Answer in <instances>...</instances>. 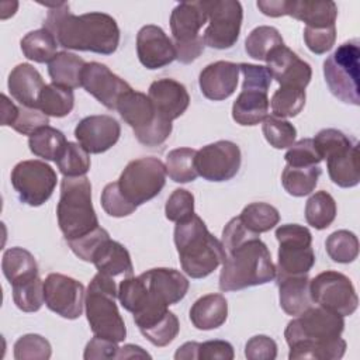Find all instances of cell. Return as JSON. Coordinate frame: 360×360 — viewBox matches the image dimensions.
I'll use <instances>...</instances> for the list:
<instances>
[{
	"mask_svg": "<svg viewBox=\"0 0 360 360\" xmlns=\"http://www.w3.org/2000/svg\"><path fill=\"white\" fill-rule=\"evenodd\" d=\"M148 97L158 114L170 122L183 115L190 104V96L184 84L169 77L152 82Z\"/></svg>",
	"mask_w": 360,
	"mask_h": 360,
	"instance_id": "24",
	"label": "cell"
},
{
	"mask_svg": "<svg viewBox=\"0 0 360 360\" xmlns=\"http://www.w3.org/2000/svg\"><path fill=\"white\" fill-rule=\"evenodd\" d=\"M345 329L342 315L323 307H309L288 322L284 338L290 346L288 359L338 360L346 352V342L340 338Z\"/></svg>",
	"mask_w": 360,
	"mask_h": 360,
	"instance_id": "2",
	"label": "cell"
},
{
	"mask_svg": "<svg viewBox=\"0 0 360 360\" xmlns=\"http://www.w3.org/2000/svg\"><path fill=\"white\" fill-rule=\"evenodd\" d=\"M276 238L278 240L276 278L308 274L315 264L309 229L298 224H285L276 229Z\"/></svg>",
	"mask_w": 360,
	"mask_h": 360,
	"instance_id": "12",
	"label": "cell"
},
{
	"mask_svg": "<svg viewBox=\"0 0 360 360\" xmlns=\"http://www.w3.org/2000/svg\"><path fill=\"white\" fill-rule=\"evenodd\" d=\"M304 41L307 48L316 53L322 55L332 49L336 41V25L325 28H304Z\"/></svg>",
	"mask_w": 360,
	"mask_h": 360,
	"instance_id": "53",
	"label": "cell"
},
{
	"mask_svg": "<svg viewBox=\"0 0 360 360\" xmlns=\"http://www.w3.org/2000/svg\"><path fill=\"white\" fill-rule=\"evenodd\" d=\"M238 80L239 65L228 60H217L201 70L198 84L205 98L221 101L235 93Z\"/></svg>",
	"mask_w": 360,
	"mask_h": 360,
	"instance_id": "25",
	"label": "cell"
},
{
	"mask_svg": "<svg viewBox=\"0 0 360 360\" xmlns=\"http://www.w3.org/2000/svg\"><path fill=\"white\" fill-rule=\"evenodd\" d=\"M253 238H259V233H255L252 231H249L243 222L240 221L239 217L232 218L224 228L222 231V246L225 249V252H229L235 248H238L239 245L245 243L249 239Z\"/></svg>",
	"mask_w": 360,
	"mask_h": 360,
	"instance_id": "55",
	"label": "cell"
},
{
	"mask_svg": "<svg viewBox=\"0 0 360 360\" xmlns=\"http://www.w3.org/2000/svg\"><path fill=\"white\" fill-rule=\"evenodd\" d=\"M285 15L305 22V27L309 28H325L335 25L338 17V6L330 0H287Z\"/></svg>",
	"mask_w": 360,
	"mask_h": 360,
	"instance_id": "28",
	"label": "cell"
},
{
	"mask_svg": "<svg viewBox=\"0 0 360 360\" xmlns=\"http://www.w3.org/2000/svg\"><path fill=\"white\" fill-rule=\"evenodd\" d=\"M284 159L291 167H307L319 165L322 158L315 148L312 138H304L290 146Z\"/></svg>",
	"mask_w": 360,
	"mask_h": 360,
	"instance_id": "49",
	"label": "cell"
},
{
	"mask_svg": "<svg viewBox=\"0 0 360 360\" xmlns=\"http://www.w3.org/2000/svg\"><path fill=\"white\" fill-rule=\"evenodd\" d=\"M49 124V117L38 108H28L24 105L18 107V115L11 128L22 135H32L39 128Z\"/></svg>",
	"mask_w": 360,
	"mask_h": 360,
	"instance_id": "54",
	"label": "cell"
},
{
	"mask_svg": "<svg viewBox=\"0 0 360 360\" xmlns=\"http://www.w3.org/2000/svg\"><path fill=\"white\" fill-rule=\"evenodd\" d=\"M101 207L110 215L115 218H122L131 215L138 207L129 204L118 190L117 181L108 183L101 193Z\"/></svg>",
	"mask_w": 360,
	"mask_h": 360,
	"instance_id": "51",
	"label": "cell"
},
{
	"mask_svg": "<svg viewBox=\"0 0 360 360\" xmlns=\"http://www.w3.org/2000/svg\"><path fill=\"white\" fill-rule=\"evenodd\" d=\"M336 212L338 207L335 198L323 190L312 194L305 204V219L308 225L318 231L330 226L336 218Z\"/></svg>",
	"mask_w": 360,
	"mask_h": 360,
	"instance_id": "38",
	"label": "cell"
},
{
	"mask_svg": "<svg viewBox=\"0 0 360 360\" xmlns=\"http://www.w3.org/2000/svg\"><path fill=\"white\" fill-rule=\"evenodd\" d=\"M240 163V149L231 141H217L205 145L195 155L197 173L208 181L231 180L239 172Z\"/></svg>",
	"mask_w": 360,
	"mask_h": 360,
	"instance_id": "16",
	"label": "cell"
},
{
	"mask_svg": "<svg viewBox=\"0 0 360 360\" xmlns=\"http://www.w3.org/2000/svg\"><path fill=\"white\" fill-rule=\"evenodd\" d=\"M73 90L58 86L55 83L45 84L38 98V110H41L48 117H66L73 110Z\"/></svg>",
	"mask_w": 360,
	"mask_h": 360,
	"instance_id": "36",
	"label": "cell"
},
{
	"mask_svg": "<svg viewBox=\"0 0 360 360\" xmlns=\"http://www.w3.org/2000/svg\"><path fill=\"white\" fill-rule=\"evenodd\" d=\"M325 249L328 256L336 263H352L359 256V239L346 229L332 232L325 240Z\"/></svg>",
	"mask_w": 360,
	"mask_h": 360,
	"instance_id": "42",
	"label": "cell"
},
{
	"mask_svg": "<svg viewBox=\"0 0 360 360\" xmlns=\"http://www.w3.org/2000/svg\"><path fill=\"white\" fill-rule=\"evenodd\" d=\"M18 115V107L6 96L1 94V125L11 127Z\"/></svg>",
	"mask_w": 360,
	"mask_h": 360,
	"instance_id": "61",
	"label": "cell"
},
{
	"mask_svg": "<svg viewBox=\"0 0 360 360\" xmlns=\"http://www.w3.org/2000/svg\"><path fill=\"white\" fill-rule=\"evenodd\" d=\"M136 53L139 62L150 70L165 68L176 59L173 39L153 24L143 25L136 35Z\"/></svg>",
	"mask_w": 360,
	"mask_h": 360,
	"instance_id": "23",
	"label": "cell"
},
{
	"mask_svg": "<svg viewBox=\"0 0 360 360\" xmlns=\"http://www.w3.org/2000/svg\"><path fill=\"white\" fill-rule=\"evenodd\" d=\"M45 305L65 319H77L84 307V285L60 273H51L44 280Z\"/></svg>",
	"mask_w": 360,
	"mask_h": 360,
	"instance_id": "17",
	"label": "cell"
},
{
	"mask_svg": "<svg viewBox=\"0 0 360 360\" xmlns=\"http://www.w3.org/2000/svg\"><path fill=\"white\" fill-rule=\"evenodd\" d=\"M263 135L270 146L276 149L290 148L297 138L295 127L284 118H278L274 115H267L262 125Z\"/></svg>",
	"mask_w": 360,
	"mask_h": 360,
	"instance_id": "45",
	"label": "cell"
},
{
	"mask_svg": "<svg viewBox=\"0 0 360 360\" xmlns=\"http://www.w3.org/2000/svg\"><path fill=\"white\" fill-rule=\"evenodd\" d=\"M267 69L280 87H297L305 90L312 77L309 63L302 60L288 46L276 48L266 59Z\"/></svg>",
	"mask_w": 360,
	"mask_h": 360,
	"instance_id": "22",
	"label": "cell"
},
{
	"mask_svg": "<svg viewBox=\"0 0 360 360\" xmlns=\"http://www.w3.org/2000/svg\"><path fill=\"white\" fill-rule=\"evenodd\" d=\"M117 111L145 146L162 145L172 134V122L162 118L150 98L141 91L129 90L124 94L117 104Z\"/></svg>",
	"mask_w": 360,
	"mask_h": 360,
	"instance_id": "8",
	"label": "cell"
},
{
	"mask_svg": "<svg viewBox=\"0 0 360 360\" xmlns=\"http://www.w3.org/2000/svg\"><path fill=\"white\" fill-rule=\"evenodd\" d=\"M194 212V195L184 188H176L166 201L165 215L172 222H180Z\"/></svg>",
	"mask_w": 360,
	"mask_h": 360,
	"instance_id": "50",
	"label": "cell"
},
{
	"mask_svg": "<svg viewBox=\"0 0 360 360\" xmlns=\"http://www.w3.org/2000/svg\"><path fill=\"white\" fill-rule=\"evenodd\" d=\"M91 263L98 273L115 277L134 276V266L128 249L111 238L105 239L94 252Z\"/></svg>",
	"mask_w": 360,
	"mask_h": 360,
	"instance_id": "27",
	"label": "cell"
},
{
	"mask_svg": "<svg viewBox=\"0 0 360 360\" xmlns=\"http://www.w3.org/2000/svg\"><path fill=\"white\" fill-rule=\"evenodd\" d=\"M56 165L63 177H79L89 172L90 156L82 145L68 141L62 155L56 160Z\"/></svg>",
	"mask_w": 360,
	"mask_h": 360,
	"instance_id": "44",
	"label": "cell"
},
{
	"mask_svg": "<svg viewBox=\"0 0 360 360\" xmlns=\"http://www.w3.org/2000/svg\"><path fill=\"white\" fill-rule=\"evenodd\" d=\"M49 8L44 28L51 31L58 44L66 49L111 55L120 45L117 21L100 11L75 15L68 3L46 4Z\"/></svg>",
	"mask_w": 360,
	"mask_h": 360,
	"instance_id": "1",
	"label": "cell"
},
{
	"mask_svg": "<svg viewBox=\"0 0 360 360\" xmlns=\"http://www.w3.org/2000/svg\"><path fill=\"white\" fill-rule=\"evenodd\" d=\"M68 141L62 131L53 127H42L28 138L30 150L45 160L56 162L62 155Z\"/></svg>",
	"mask_w": 360,
	"mask_h": 360,
	"instance_id": "35",
	"label": "cell"
},
{
	"mask_svg": "<svg viewBox=\"0 0 360 360\" xmlns=\"http://www.w3.org/2000/svg\"><path fill=\"white\" fill-rule=\"evenodd\" d=\"M239 72L243 75L242 87H252L269 91L271 84V73L266 66L252 65V63H239Z\"/></svg>",
	"mask_w": 360,
	"mask_h": 360,
	"instance_id": "57",
	"label": "cell"
},
{
	"mask_svg": "<svg viewBox=\"0 0 360 360\" xmlns=\"http://www.w3.org/2000/svg\"><path fill=\"white\" fill-rule=\"evenodd\" d=\"M8 91L21 105L38 108V98L45 86L41 73L30 63L17 65L8 75Z\"/></svg>",
	"mask_w": 360,
	"mask_h": 360,
	"instance_id": "26",
	"label": "cell"
},
{
	"mask_svg": "<svg viewBox=\"0 0 360 360\" xmlns=\"http://www.w3.org/2000/svg\"><path fill=\"white\" fill-rule=\"evenodd\" d=\"M174 245L181 269L191 278L210 276L226 257L222 242L208 231L197 214L176 222Z\"/></svg>",
	"mask_w": 360,
	"mask_h": 360,
	"instance_id": "3",
	"label": "cell"
},
{
	"mask_svg": "<svg viewBox=\"0 0 360 360\" xmlns=\"http://www.w3.org/2000/svg\"><path fill=\"white\" fill-rule=\"evenodd\" d=\"M309 292L315 304L342 316L354 314L359 305L350 278L335 270L322 271L309 280Z\"/></svg>",
	"mask_w": 360,
	"mask_h": 360,
	"instance_id": "15",
	"label": "cell"
},
{
	"mask_svg": "<svg viewBox=\"0 0 360 360\" xmlns=\"http://www.w3.org/2000/svg\"><path fill=\"white\" fill-rule=\"evenodd\" d=\"M134 357H148L150 359V354L146 353L141 346L136 345H125L120 347L117 353V359H134Z\"/></svg>",
	"mask_w": 360,
	"mask_h": 360,
	"instance_id": "63",
	"label": "cell"
},
{
	"mask_svg": "<svg viewBox=\"0 0 360 360\" xmlns=\"http://www.w3.org/2000/svg\"><path fill=\"white\" fill-rule=\"evenodd\" d=\"M118 300L127 311L132 314L141 311L148 304V290L142 277L122 278L118 285Z\"/></svg>",
	"mask_w": 360,
	"mask_h": 360,
	"instance_id": "46",
	"label": "cell"
},
{
	"mask_svg": "<svg viewBox=\"0 0 360 360\" xmlns=\"http://www.w3.org/2000/svg\"><path fill=\"white\" fill-rule=\"evenodd\" d=\"M86 62L75 53L62 51L55 55V58L48 63V73L52 83L66 87L77 89L82 87V73Z\"/></svg>",
	"mask_w": 360,
	"mask_h": 360,
	"instance_id": "33",
	"label": "cell"
},
{
	"mask_svg": "<svg viewBox=\"0 0 360 360\" xmlns=\"http://www.w3.org/2000/svg\"><path fill=\"white\" fill-rule=\"evenodd\" d=\"M121 135V127L111 115H89L79 121L75 136L89 153H103L112 148Z\"/></svg>",
	"mask_w": 360,
	"mask_h": 360,
	"instance_id": "21",
	"label": "cell"
},
{
	"mask_svg": "<svg viewBox=\"0 0 360 360\" xmlns=\"http://www.w3.org/2000/svg\"><path fill=\"white\" fill-rule=\"evenodd\" d=\"M233 356V347L226 340H207L198 347V360H232Z\"/></svg>",
	"mask_w": 360,
	"mask_h": 360,
	"instance_id": "59",
	"label": "cell"
},
{
	"mask_svg": "<svg viewBox=\"0 0 360 360\" xmlns=\"http://www.w3.org/2000/svg\"><path fill=\"white\" fill-rule=\"evenodd\" d=\"M139 276L148 290V304L174 305L181 301L188 291V280L176 269L158 267Z\"/></svg>",
	"mask_w": 360,
	"mask_h": 360,
	"instance_id": "20",
	"label": "cell"
},
{
	"mask_svg": "<svg viewBox=\"0 0 360 360\" xmlns=\"http://www.w3.org/2000/svg\"><path fill=\"white\" fill-rule=\"evenodd\" d=\"M208 22L204 0L183 1L170 15V30L176 48V59L181 63L194 62L204 51V39L200 30Z\"/></svg>",
	"mask_w": 360,
	"mask_h": 360,
	"instance_id": "10",
	"label": "cell"
},
{
	"mask_svg": "<svg viewBox=\"0 0 360 360\" xmlns=\"http://www.w3.org/2000/svg\"><path fill=\"white\" fill-rule=\"evenodd\" d=\"M278 300L281 309L291 316L302 314L312 307L314 301L309 292V278L307 274L277 278Z\"/></svg>",
	"mask_w": 360,
	"mask_h": 360,
	"instance_id": "30",
	"label": "cell"
},
{
	"mask_svg": "<svg viewBox=\"0 0 360 360\" xmlns=\"http://www.w3.org/2000/svg\"><path fill=\"white\" fill-rule=\"evenodd\" d=\"M276 278V266L270 250L260 238H253L226 252L219 273L221 291H238L270 283Z\"/></svg>",
	"mask_w": 360,
	"mask_h": 360,
	"instance_id": "4",
	"label": "cell"
},
{
	"mask_svg": "<svg viewBox=\"0 0 360 360\" xmlns=\"http://www.w3.org/2000/svg\"><path fill=\"white\" fill-rule=\"evenodd\" d=\"M305 90L297 87H280L274 91L270 107L274 117L290 118L298 115L305 105Z\"/></svg>",
	"mask_w": 360,
	"mask_h": 360,
	"instance_id": "43",
	"label": "cell"
},
{
	"mask_svg": "<svg viewBox=\"0 0 360 360\" xmlns=\"http://www.w3.org/2000/svg\"><path fill=\"white\" fill-rule=\"evenodd\" d=\"M52 354L51 343L41 335L28 333L14 343L15 360H48Z\"/></svg>",
	"mask_w": 360,
	"mask_h": 360,
	"instance_id": "48",
	"label": "cell"
},
{
	"mask_svg": "<svg viewBox=\"0 0 360 360\" xmlns=\"http://www.w3.org/2000/svg\"><path fill=\"white\" fill-rule=\"evenodd\" d=\"M1 270L11 287L28 283L38 277L35 257L22 248H10L3 253Z\"/></svg>",
	"mask_w": 360,
	"mask_h": 360,
	"instance_id": "32",
	"label": "cell"
},
{
	"mask_svg": "<svg viewBox=\"0 0 360 360\" xmlns=\"http://www.w3.org/2000/svg\"><path fill=\"white\" fill-rule=\"evenodd\" d=\"M239 218L249 231L260 235L280 222V212L267 202H252L242 210Z\"/></svg>",
	"mask_w": 360,
	"mask_h": 360,
	"instance_id": "41",
	"label": "cell"
},
{
	"mask_svg": "<svg viewBox=\"0 0 360 360\" xmlns=\"http://www.w3.org/2000/svg\"><path fill=\"white\" fill-rule=\"evenodd\" d=\"M108 238H110L108 232L104 228L98 226L93 232H90L79 239L68 240V245L79 259H82L84 262H91L96 249Z\"/></svg>",
	"mask_w": 360,
	"mask_h": 360,
	"instance_id": "52",
	"label": "cell"
},
{
	"mask_svg": "<svg viewBox=\"0 0 360 360\" xmlns=\"http://www.w3.org/2000/svg\"><path fill=\"white\" fill-rule=\"evenodd\" d=\"M120 347L117 342L105 338L96 336L86 345L83 359L84 360H101V359H117Z\"/></svg>",
	"mask_w": 360,
	"mask_h": 360,
	"instance_id": "58",
	"label": "cell"
},
{
	"mask_svg": "<svg viewBox=\"0 0 360 360\" xmlns=\"http://www.w3.org/2000/svg\"><path fill=\"white\" fill-rule=\"evenodd\" d=\"M197 150L193 148H177L166 155V174L176 183H190L198 176L195 169Z\"/></svg>",
	"mask_w": 360,
	"mask_h": 360,
	"instance_id": "40",
	"label": "cell"
},
{
	"mask_svg": "<svg viewBox=\"0 0 360 360\" xmlns=\"http://www.w3.org/2000/svg\"><path fill=\"white\" fill-rule=\"evenodd\" d=\"M82 87L108 110H117L122 96L132 90L124 79L98 62L86 63L82 73Z\"/></svg>",
	"mask_w": 360,
	"mask_h": 360,
	"instance_id": "18",
	"label": "cell"
},
{
	"mask_svg": "<svg viewBox=\"0 0 360 360\" xmlns=\"http://www.w3.org/2000/svg\"><path fill=\"white\" fill-rule=\"evenodd\" d=\"M165 163L153 156L131 160L117 180L122 197L135 207L155 198L165 187Z\"/></svg>",
	"mask_w": 360,
	"mask_h": 360,
	"instance_id": "11",
	"label": "cell"
},
{
	"mask_svg": "<svg viewBox=\"0 0 360 360\" xmlns=\"http://www.w3.org/2000/svg\"><path fill=\"white\" fill-rule=\"evenodd\" d=\"M314 143L322 159H326V167L330 180L342 187H356L360 181L357 142L345 132L335 128L321 129Z\"/></svg>",
	"mask_w": 360,
	"mask_h": 360,
	"instance_id": "7",
	"label": "cell"
},
{
	"mask_svg": "<svg viewBox=\"0 0 360 360\" xmlns=\"http://www.w3.org/2000/svg\"><path fill=\"white\" fill-rule=\"evenodd\" d=\"M139 332L155 346L165 347L172 343L180 330L177 316L162 304H149L134 314Z\"/></svg>",
	"mask_w": 360,
	"mask_h": 360,
	"instance_id": "19",
	"label": "cell"
},
{
	"mask_svg": "<svg viewBox=\"0 0 360 360\" xmlns=\"http://www.w3.org/2000/svg\"><path fill=\"white\" fill-rule=\"evenodd\" d=\"M56 217L66 242L79 239L100 226L91 202V184L86 176L62 179Z\"/></svg>",
	"mask_w": 360,
	"mask_h": 360,
	"instance_id": "5",
	"label": "cell"
},
{
	"mask_svg": "<svg viewBox=\"0 0 360 360\" xmlns=\"http://www.w3.org/2000/svg\"><path fill=\"white\" fill-rule=\"evenodd\" d=\"M270 107L266 90L242 87L232 105V118L243 127H253L264 121Z\"/></svg>",
	"mask_w": 360,
	"mask_h": 360,
	"instance_id": "29",
	"label": "cell"
},
{
	"mask_svg": "<svg viewBox=\"0 0 360 360\" xmlns=\"http://www.w3.org/2000/svg\"><path fill=\"white\" fill-rule=\"evenodd\" d=\"M55 170L42 160H22L11 170V184L20 200L31 207L46 202L56 187Z\"/></svg>",
	"mask_w": 360,
	"mask_h": 360,
	"instance_id": "14",
	"label": "cell"
},
{
	"mask_svg": "<svg viewBox=\"0 0 360 360\" xmlns=\"http://www.w3.org/2000/svg\"><path fill=\"white\" fill-rule=\"evenodd\" d=\"M24 56L37 63H49L56 52L58 41L46 28H39L25 34L20 42Z\"/></svg>",
	"mask_w": 360,
	"mask_h": 360,
	"instance_id": "34",
	"label": "cell"
},
{
	"mask_svg": "<svg viewBox=\"0 0 360 360\" xmlns=\"http://www.w3.org/2000/svg\"><path fill=\"white\" fill-rule=\"evenodd\" d=\"M248 360H274L277 357V343L266 335H256L245 345Z\"/></svg>",
	"mask_w": 360,
	"mask_h": 360,
	"instance_id": "56",
	"label": "cell"
},
{
	"mask_svg": "<svg viewBox=\"0 0 360 360\" xmlns=\"http://www.w3.org/2000/svg\"><path fill=\"white\" fill-rule=\"evenodd\" d=\"M284 45L280 31L270 25H260L250 31L245 39L246 53L257 60H264L278 46Z\"/></svg>",
	"mask_w": 360,
	"mask_h": 360,
	"instance_id": "39",
	"label": "cell"
},
{
	"mask_svg": "<svg viewBox=\"0 0 360 360\" xmlns=\"http://www.w3.org/2000/svg\"><path fill=\"white\" fill-rule=\"evenodd\" d=\"M323 76L330 93L343 103L360 104V42L350 39L323 62Z\"/></svg>",
	"mask_w": 360,
	"mask_h": 360,
	"instance_id": "9",
	"label": "cell"
},
{
	"mask_svg": "<svg viewBox=\"0 0 360 360\" xmlns=\"http://www.w3.org/2000/svg\"><path fill=\"white\" fill-rule=\"evenodd\" d=\"M285 3L287 0H259L257 8L269 17H281L285 15Z\"/></svg>",
	"mask_w": 360,
	"mask_h": 360,
	"instance_id": "60",
	"label": "cell"
},
{
	"mask_svg": "<svg viewBox=\"0 0 360 360\" xmlns=\"http://www.w3.org/2000/svg\"><path fill=\"white\" fill-rule=\"evenodd\" d=\"M321 176V167L307 166V167H291L285 165L281 173V183L284 190L294 197H304L311 194Z\"/></svg>",
	"mask_w": 360,
	"mask_h": 360,
	"instance_id": "37",
	"label": "cell"
},
{
	"mask_svg": "<svg viewBox=\"0 0 360 360\" xmlns=\"http://www.w3.org/2000/svg\"><path fill=\"white\" fill-rule=\"evenodd\" d=\"M228 318V302L222 294L200 297L190 308V321L200 330L222 326Z\"/></svg>",
	"mask_w": 360,
	"mask_h": 360,
	"instance_id": "31",
	"label": "cell"
},
{
	"mask_svg": "<svg viewBox=\"0 0 360 360\" xmlns=\"http://www.w3.org/2000/svg\"><path fill=\"white\" fill-rule=\"evenodd\" d=\"M208 27L202 34L204 44L214 49L232 48L240 34L243 10L236 0H204Z\"/></svg>",
	"mask_w": 360,
	"mask_h": 360,
	"instance_id": "13",
	"label": "cell"
},
{
	"mask_svg": "<svg viewBox=\"0 0 360 360\" xmlns=\"http://www.w3.org/2000/svg\"><path fill=\"white\" fill-rule=\"evenodd\" d=\"M117 298L118 290L114 278L97 273L87 287L84 311L90 329L96 336L120 343L127 338V328L118 311Z\"/></svg>",
	"mask_w": 360,
	"mask_h": 360,
	"instance_id": "6",
	"label": "cell"
},
{
	"mask_svg": "<svg viewBox=\"0 0 360 360\" xmlns=\"http://www.w3.org/2000/svg\"><path fill=\"white\" fill-rule=\"evenodd\" d=\"M13 300L18 309L24 312H37L45 302L44 281L37 277L28 283L13 287Z\"/></svg>",
	"mask_w": 360,
	"mask_h": 360,
	"instance_id": "47",
	"label": "cell"
},
{
	"mask_svg": "<svg viewBox=\"0 0 360 360\" xmlns=\"http://www.w3.org/2000/svg\"><path fill=\"white\" fill-rule=\"evenodd\" d=\"M198 347H200V343L187 342L177 349V352L174 353V359L176 360H198Z\"/></svg>",
	"mask_w": 360,
	"mask_h": 360,
	"instance_id": "62",
	"label": "cell"
}]
</instances>
